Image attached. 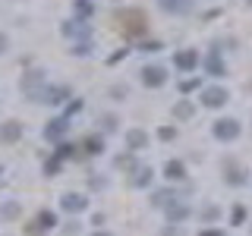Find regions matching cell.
Returning <instances> with one entry per match:
<instances>
[{
  "label": "cell",
  "instance_id": "cell-6",
  "mask_svg": "<svg viewBox=\"0 0 252 236\" xmlns=\"http://www.w3.org/2000/svg\"><path fill=\"white\" fill-rule=\"evenodd\" d=\"M236 136H240V123H236V120H218V123H215V139L233 142Z\"/></svg>",
  "mask_w": 252,
  "mask_h": 236
},
{
  "label": "cell",
  "instance_id": "cell-9",
  "mask_svg": "<svg viewBox=\"0 0 252 236\" xmlns=\"http://www.w3.org/2000/svg\"><path fill=\"white\" fill-rule=\"evenodd\" d=\"M158 6H161L164 13H173V16L192 13V0H158Z\"/></svg>",
  "mask_w": 252,
  "mask_h": 236
},
{
  "label": "cell",
  "instance_id": "cell-33",
  "mask_svg": "<svg viewBox=\"0 0 252 236\" xmlns=\"http://www.w3.org/2000/svg\"><path fill=\"white\" fill-rule=\"evenodd\" d=\"M117 167H132V157L129 154H120V157H117Z\"/></svg>",
  "mask_w": 252,
  "mask_h": 236
},
{
  "label": "cell",
  "instance_id": "cell-7",
  "mask_svg": "<svg viewBox=\"0 0 252 236\" xmlns=\"http://www.w3.org/2000/svg\"><path fill=\"white\" fill-rule=\"evenodd\" d=\"M66 129H69V120L66 117H57V120H51L44 126V139L47 142H60L63 136H66Z\"/></svg>",
  "mask_w": 252,
  "mask_h": 236
},
{
  "label": "cell",
  "instance_id": "cell-16",
  "mask_svg": "<svg viewBox=\"0 0 252 236\" xmlns=\"http://www.w3.org/2000/svg\"><path fill=\"white\" fill-rule=\"evenodd\" d=\"M126 145H129L132 151H142V148L148 145V136L142 129H129V132H126Z\"/></svg>",
  "mask_w": 252,
  "mask_h": 236
},
{
  "label": "cell",
  "instance_id": "cell-37",
  "mask_svg": "<svg viewBox=\"0 0 252 236\" xmlns=\"http://www.w3.org/2000/svg\"><path fill=\"white\" fill-rule=\"evenodd\" d=\"M92 236H110V233H101V230H98V233H92Z\"/></svg>",
  "mask_w": 252,
  "mask_h": 236
},
{
  "label": "cell",
  "instance_id": "cell-35",
  "mask_svg": "<svg viewBox=\"0 0 252 236\" xmlns=\"http://www.w3.org/2000/svg\"><path fill=\"white\" fill-rule=\"evenodd\" d=\"M6 47H10V38H6V35H0V54H3Z\"/></svg>",
  "mask_w": 252,
  "mask_h": 236
},
{
  "label": "cell",
  "instance_id": "cell-14",
  "mask_svg": "<svg viewBox=\"0 0 252 236\" xmlns=\"http://www.w3.org/2000/svg\"><path fill=\"white\" fill-rule=\"evenodd\" d=\"M195 66H199V54L195 51H180L177 54V69H186L189 73V69H195Z\"/></svg>",
  "mask_w": 252,
  "mask_h": 236
},
{
  "label": "cell",
  "instance_id": "cell-23",
  "mask_svg": "<svg viewBox=\"0 0 252 236\" xmlns=\"http://www.w3.org/2000/svg\"><path fill=\"white\" fill-rule=\"evenodd\" d=\"M38 227H41V230H51V227H57V217H54V211H41V214H38Z\"/></svg>",
  "mask_w": 252,
  "mask_h": 236
},
{
  "label": "cell",
  "instance_id": "cell-1",
  "mask_svg": "<svg viewBox=\"0 0 252 236\" xmlns=\"http://www.w3.org/2000/svg\"><path fill=\"white\" fill-rule=\"evenodd\" d=\"M120 22H123V35H126V38H139V35H145V16H142L139 10L123 13V16H120Z\"/></svg>",
  "mask_w": 252,
  "mask_h": 236
},
{
  "label": "cell",
  "instance_id": "cell-19",
  "mask_svg": "<svg viewBox=\"0 0 252 236\" xmlns=\"http://www.w3.org/2000/svg\"><path fill=\"white\" fill-rule=\"evenodd\" d=\"M19 202H6L3 205V208H0V220H16V217H19Z\"/></svg>",
  "mask_w": 252,
  "mask_h": 236
},
{
  "label": "cell",
  "instance_id": "cell-36",
  "mask_svg": "<svg viewBox=\"0 0 252 236\" xmlns=\"http://www.w3.org/2000/svg\"><path fill=\"white\" fill-rule=\"evenodd\" d=\"M202 236H220V230H205Z\"/></svg>",
  "mask_w": 252,
  "mask_h": 236
},
{
  "label": "cell",
  "instance_id": "cell-29",
  "mask_svg": "<svg viewBox=\"0 0 252 236\" xmlns=\"http://www.w3.org/2000/svg\"><path fill=\"white\" fill-rule=\"evenodd\" d=\"M230 220H233V227H240L243 220H246V208H240V205H236V208H233V217H230Z\"/></svg>",
  "mask_w": 252,
  "mask_h": 236
},
{
  "label": "cell",
  "instance_id": "cell-32",
  "mask_svg": "<svg viewBox=\"0 0 252 236\" xmlns=\"http://www.w3.org/2000/svg\"><path fill=\"white\" fill-rule=\"evenodd\" d=\"M202 217H205V220H215V217H218V208H215V205H208V208L202 211Z\"/></svg>",
  "mask_w": 252,
  "mask_h": 236
},
{
  "label": "cell",
  "instance_id": "cell-34",
  "mask_svg": "<svg viewBox=\"0 0 252 236\" xmlns=\"http://www.w3.org/2000/svg\"><path fill=\"white\" fill-rule=\"evenodd\" d=\"M101 123H104V129H107V132H110V129H117V117H104Z\"/></svg>",
  "mask_w": 252,
  "mask_h": 236
},
{
  "label": "cell",
  "instance_id": "cell-26",
  "mask_svg": "<svg viewBox=\"0 0 252 236\" xmlns=\"http://www.w3.org/2000/svg\"><path fill=\"white\" fill-rule=\"evenodd\" d=\"M57 157H60V161H66V157H76V148H73V145H60V148H57Z\"/></svg>",
  "mask_w": 252,
  "mask_h": 236
},
{
  "label": "cell",
  "instance_id": "cell-31",
  "mask_svg": "<svg viewBox=\"0 0 252 236\" xmlns=\"http://www.w3.org/2000/svg\"><path fill=\"white\" fill-rule=\"evenodd\" d=\"M79 110H82V101H79V98H76V101H69V107H66V114H69V117H73V114H79Z\"/></svg>",
  "mask_w": 252,
  "mask_h": 236
},
{
  "label": "cell",
  "instance_id": "cell-2",
  "mask_svg": "<svg viewBox=\"0 0 252 236\" xmlns=\"http://www.w3.org/2000/svg\"><path fill=\"white\" fill-rule=\"evenodd\" d=\"M22 91H26V98H32V101H41V91H44V73L41 69L26 73V79H22Z\"/></svg>",
  "mask_w": 252,
  "mask_h": 236
},
{
  "label": "cell",
  "instance_id": "cell-12",
  "mask_svg": "<svg viewBox=\"0 0 252 236\" xmlns=\"http://www.w3.org/2000/svg\"><path fill=\"white\" fill-rule=\"evenodd\" d=\"M164 211H167V220H186L189 217V205L186 202H177V199L164 205Z\"/></svg>",
  "mask_w": 252,
  "mask_h": 236
},
{
  "label": "cell",
  "instance_id": "cell-3",
  "mask_svg": "<svg viewBox=\"0 0 252 236\" xmlns=\"http://www.w3.org/2000/svg\"><path fill=\"white\" fill-rule=\"evenodd\" d=\"M202 104L218 110L227 104V88H220V85H208V88H202Z\"/></svg>",
  "mask_w": 252,
  "mask_h": 236
},
{
  "label": "cell",
  "instance_id": "cell-28",
  "mask_svg": "<svg viewBox=\"0 0 252 236\" xmlns=\"http://www.w3.org/2000/svg\"><path fill=\"white\" fill-rule=\"evenodd\" d=\"M57 170H60V157H51V161L44 164V173H47V177H54Z\"/></svg>",
  "mask_w": 252,
  "mask_h": 236
},
{
  "label": "cell",
  "instance_id": "cell-27",
  "mask_svg": "<svg viewBox=\"0 0 252 236\" xmlns=\"http://www.w3.org/2000/svg\"><path fill=\"white\" fill-rule=\"evenodd\" d=\"M202 85V79H186V82H180V91H195Z\"/></svg>",
  "mask_w": 252,
  "mask_h": 236
},
{
  "label": "cell",
  "instance_id": "cell-13",
  "mask_svg": "<svg viewBox=\"0 0 252 236\" xmlns=\"http://www.w3.org/2000/svg\"><path fill=\"white\" fill-rule=\"evenodd\" d=\"M224 179L230 186H243L246 183V173H243V167H236V164L230 161V164H224Z\"/></svg>",
  "mask_w": 252,
  "mask_h": 236
},
{
  "label": "cell",
  "instance_id": "cell-5",
  "mask_svg": "<svg viewBox=\"0 0 252 236\" xmlns=\"http://www.w3.org/2000/svg\"><path fill=\"white\" fill-rule=\"evenodd\" d=\"M63 35L76 38V41H85V38L92 35V29L85 26V19H69V22H63Z\"/></svg>",
  "mask_w": 252,
  "mask_h": 236
},
{
  "label": "cell",
  "instance_id": "cell-10",
  "mask_svg": "<svg viewBox=\"0 0 252 236\" xmlns=\"http://www.w3.org/2000/svg\"><path fill=\"white\" fill-rule=\"evenodd\" d=\"M66 98H69V91L63 88V85H54V88H47V85H44L41 101H38V104H63Z\"/></svg>",
  "mask_w": 252,
  "mask_h": 236
},
{
  "label": "cell",
  "instance_id": "cell-8",
  "mask_svg": "<svg viewBox=\"0 0 252 236\" xmlns=\"http://www.w3.org/2000/svg\"><path fill=\"white\" fill-rule=\"evenodd\" d=\"M60 208H63V211H69V214H79V211H85V208H89V202H85V195L66 192V195L60 199Z\"/></svg>",
  "mask_w": 252,
  "mask_h": 236
},
{
  "label": "cell",
  "instance_id": "cell-17",
  "mask_svg": "<svg viewBox=\"0 0 252 236\" xmlns=\"http://www.w3.org/2000/svg\"><path fill=\"white\" fill-rule=\"evenodd\" d=\"M152 177H155V170H152V167H136V177H132V186H139V189L152 186Z\"/></svg>",
  "mask_w": 252,
  "mask_h": 236
},
{
  "label": "cell",
  "instance_id": "cell-22",
  "mask_svg": "<svg viewBox=\"0 0 252 236\" xmlns=\"http://www.w3.org/2000/svg\"><path fill=\"white\" fill-rule=\"evenodd\" d=\"M173 117H177V120H189V117H192V104H189V101L173 104Z\"/></svg>",
  "mask_w": 252,
  "mask_h": 236
},
{
  "label": "cell",
  "instance_id": "cell-15",
  "mask_svg": "<svg viewBox=\"0 0 252 236\" xmlns=\"http://www.w3.org/2000/svg\"><path fill=\"white\" fill-rule=\"evenodd\" d=\"M164 177L173 179V183L186 179V164H183V161H167V167H164Z\"/></svg>",
  "mask_w": 252,
  "mask_h": 236
},
{
  "label": "cell",
  "instance_id": "cell-11",
  "mask_svg": "<svg viewBox=\"0 0 252 236\" xmlns=\"http://www.w3.org/2000/svg\"><path fill=\"white\" fill-rule=\"evenodd\" d=\"M19 136H22V123L19 120H6L3 126H0V142H19Z\"/></svg>",
  "mask_w": 252,
  "mask_h": 236
},
{
  "label": "cell",
  "instance_id": "cell-38",
  "mask_svg": "<svg viewBox=\"0 0 252 236\" xmlns=\"http://www.w3.org/2000/svg\"><path fill=\"white\" fill-rule=\"evenodd\" d=\"M0 173H3V170H0Z\"/></svg>",
  "mask_w": 252,
  "mask_h": 236
},
{
  "label": "cell",
  "instance_id": "cell-4",
  "mask_svg": "<svg viewBox=\"0 0 252 236\" xmlns=\"http://www.w3.org/2000/svg\"><path fill=\"white\" fill-rule=\"evenodd\" d=\"M142 82H145L148 88H161V85L167 82V69L164 66H145L142 69Z\"/></svg>",
  "mask_w": 252,
  "mask_h": 236
},
{
  "label": "cell",
  "instance_id": "cell-24",
  "mask_svg": "<svg viewBox=\"0 0 252 236\" xmlns=\"http://www.w3.org/2000/svg\"><path fill=\"white\" fill-rule=\"evenodd\" d=\"M69 54H73V57H89V54H92V44L89 41H76Z\"/></svg>",
  "mask_w": 252,
  "mask_h": 236
},
{
  "label": "cell",
  "instance_id": "cell-25",
  "mask_svg": "<svg viewBox=\"0 0 252 236\" xmlns=\"http://www.w3.org/2000/svg\"><path fill=\"white\" fill-rule=\"evenodd\" d=\"M167 202H173V192H167V189H164V192H155V195H152V205H158V208H164Z\"/></svg>",
  "mask_w": 252,
  "mask_h": 236
},
{
  "label": "cell",
  "instance_id": "cell-30",
  "mask_svg": "<svg viewBox=\"0 0 252 236\" xmlns=\"http://www.w3.org/2000/svg\"><path fill=\"white\" fill-rule=\"evenodd\" d=\"M158 136H161L164 142H170L173 136H177V129H173V126H164V129H161V132H158Z\"/></svg>",
  "mask_w": 252,
  "mask_h": 236
},
{
  "label": "cell",
  "instance_id": "cell-21",
  "mask_svg": "<svg viewBox=\"0 0 252 236\" xmlns=\"http://www.w3.org/2000/svg\"><path fill=\"white\" fill-rule=\"evenodd\" d=\"M92 10H94V6H92V0H76V3H73V13L79 16V19H89Z\"/></svg>",
  "mask_w": 252,
  "mask_h": 236
},
{
  "label": "cell",
  "instance_id": "cell-20",
  "mask_svg": "<svg viewBox=\"0 0 252 236\" xmlns=\"http://www.w3.org/2000/svg\"><path fill=\"white\" fill-rule=\"evenodd\" d=\"M82 148H85V154H94V151H104V139H98V136H89L82 142Z\"/></svg>",
  "mask_w": 252,
  "mask_h": 236
},
{
  "label": "cell",
  "instance_id": "cell-18",
  "mask_svg": "<svg viewBox=\"0 0 252 236\" xmlns=\"http://www.w3.org/2000/svg\"><path fill=\"white\" fill-rule=\"evenodd\" d=\"M205 69H208L211 76H224V63H220V57H218V51H211L208 57H205Z\"/></svg>",
  "mask_w": 252,
  "mask_h": 236
}]
</instances>
